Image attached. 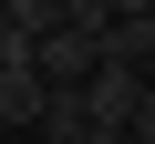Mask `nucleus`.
<instances>
[{"label":"nucleus","instance_id":"20e7f679","mask_svg":"<svg viewBox=\"0 0 155 144\" xmlns=\"http://www.w3.org/2000/svg\"><path fill=\"white\" fill-rule=\"evenodd\" d=\"M134 144H155V83H145V103H134V124H124Z\"/></svg>","mask_w":155,"mask_h":144},{"label":"nucleus","instance_id":"39448f33","mask_svg":"<svg viewBox=\"0 0 155 144\" xmlns=\"http://www.w3.org/2000/svg\"><path fill=\"white\" fill-rule=\"evenodd\" d=\"M114 21H155V0H114Z\"/></svg>","mask_w":155,"mask_h":144},{"label":"nucleus","instance_id":"7ed1b4c3","mask_svg":"<svg viewBox=\"0 0 155 144\" xmlns=\"http://www.w3.org/2000/svg\"><path fill=\"white\" fill-rule=\"evenodd\" d=\"M93 62H124V72L155 83V21H104L93 31Z\"/></svg>","mask_w":155,"mask_h":144},{"label":"nucleus","instance_id":"423d86ee","mask_svg":"<svg viewBox=\"0 0 155 144\" xmlns=\"http://www.w3.org/2000/svg\"><path fill=\"white\" fill-rule=\"evenodd\" d=\"M93 144H134V134H93Z\"/></svg>","mask_w":155,"mask_h":144},{"label":"nucleus","instance_id":"0eeeda50","mask_svg":"<svg viewBox=\"0 0 155 144\" xmlns=\"http://www.w3.org/2000/svg\"><path fill=\"white\" fill-rule=\"evenodd\" d=\"M11 144H31V134H11Z\"/></svg>","mask_w":155,"mask_h":144},{"label":"nucleus","instance_id":"f257e3e1","mask_svg":"<svg viewBox=\"0 0 155 144\" xmlns=\"http://www.w3.org/2000/svg\"><path fill=\"white\" fill-rule=\"evenodd\" d=\"M134 103H145V72H124V62H93V72H83V113H93V134H124Z\"/></svg>","mask_w":155,"mask_h":144},{"label":"nucleus","instance_id":"f03ea898","mask_svg":"<svg viewBox=\"0 0 155 144\" xmlns=\"http://www.w3.org/2000/svg\"><path fill=\"white\" fill-rule=\"evenodd\" d=\"M31 72H41V93H72V83L93 72V41H83V31H41V41H31Z\"/></svg>","mask_w":155,"mask_h":144}]
</instances>
